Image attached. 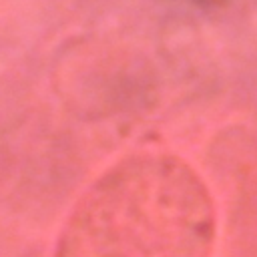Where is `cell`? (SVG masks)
<instances>
[{
    "label": "cell",
    "mask_w": 257,
    "mask_h": 257,
    "mask_svg": "<svg viewBox=\"0 0 257 257\" xmlns=\"http://www.w3.org/2000/svg\"><path fill=\"white\" fill-rule=\"evenodd\" d=\"M100 203L94 257H207L209 197L183 163L131 161L110 177Z\"/></svg>",
    "instance_id": "1"
}]
</instances>
